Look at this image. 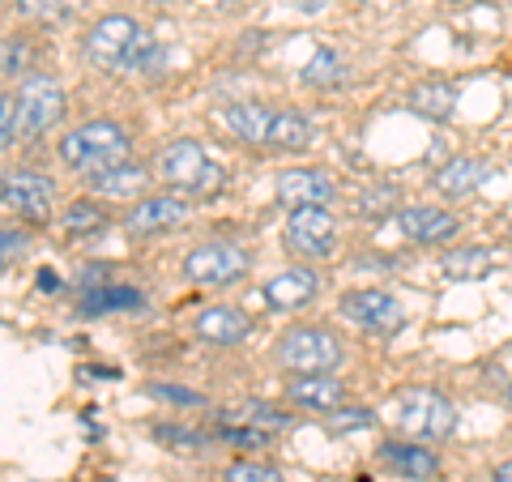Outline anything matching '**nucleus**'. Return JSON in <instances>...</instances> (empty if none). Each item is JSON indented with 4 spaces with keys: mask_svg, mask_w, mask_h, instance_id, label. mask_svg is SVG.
Listing matches in <instances>:
<instances>
[{
    "mask_svg": "<svg viewBox=\"0 0 512 482\" xmlns=\"http://www.w3.org/2000/svg\"><path fill=\"white\" fill-rule=\"evenodd\" d=\"M26 64V47L18 39H5V77H13Z\"/></svg>",
    "mask_w": 512,
    "mask_h": 482,
    "instance_id": "34",
    "label": "nucleus"
},
{
    "mask_svg": "<svg viewBox=\"0 0 512 482\" xmlns=\"http://www.w3.org/2000/svg\"><path fill=\"white\" fill-rule=\"evenodd\" d=\"M39 286H43V291H60V278L52 269H39Z\"/></svg>",
    "mask_w": 512,
    "mask_h": 482,
    "instance_id": "35",
    "label": "nucleus"
},
{
    "mask_svg": "<svg viewBox=\"0 0 512 482\" xmlns=\"http://www.w3.org/2000/svg\"><path fill=\"white\" fill-rule=\"evenodd\" d=\"M146 308V295L137 291V286H94V291L82 295V312L86 316H103V312H141Z\"/></svg>",
    "mask_w": 512,
    "mask_h": 482,
    "instance_id": "21",
    "label": "nucleus"
},
{
    "mask_svg": "<svg viewBox=\"0 0 512 482\" xmlns=\"http://www.w3.org/2000/svg\"><path fill=\"white\" fill-rule=\"evenodd\" d=\"M60 158L73 171H82L94 180V175L128 163V133L111 120H90V124L73 128V133L60 141Z\"/></svg>",
    "mask_w": 512,
    "mask_h": 482,
    "instance_id": "3",
    "label": "nucleus"
},
{
    "mask_svg": "<svg viewBox=\"0 0 512 482\" xmlns=\"http://www.w3.org/2000/svg\"><path fill=\"white\" fill-rule=\"evenodd\" d=\"M410 111L414 116H423V120H453V111H457V86L453 82H423V86H414L410 90Z\"/></svg>",
    "mask_w": 512,
    "mask_h": 482,
    "instance_id": "20",
    "label": "nucleus"
},
{
    "mask_svg": "<svg viewBox=\"0 0 512 482\" xmlns=\"http://www.w3.org/2000/svg\"><path fill=\"white\" fill-rule=\"evenodd\" d=\"M154 5H167V0H154Z\"/></svg>",
    "mask_w": 512,
    "mask_h": 482,
    "instance_id": "38",
    "label": "nucleus"
},
{
    "mask_svg": "<svg viewBox=\"0 0 512 482\" xmlns=\"http://www.w3.org/2000/svg\"><path fill=\"white\" fill-rule=\"evenodd\" d=\"M338 197V184L316 167H295L278 175V201L286 210H303V205H329Z\"/></svg>",
    "mask_w": 512,
    "mask_h": 482,
    "instance_id": "13",
    "label": "nucleus"
},
{
    "mask_svg": "<svg viewBox=\"0 0 512 482\" xmlns=\"http://www.w3.org/2000/svg\"><path fill=\"white\" fill-rule=\"evenodd\" d=\"M325 427L333 431V436H346V431H367V427H376V410H367V406L325 410Z\"/></svg>",
    "mask_w": 512,
    "mask_h": 482,
    "instance_id": "26",
    "label": "nucleus"
},
{
    "mask_svg": "<svg viewBox=\"0 0 512 482\" xmlns=\"http://www.w3.org/2000/svg\"><path fill=\"white\" fill-rule=\"evenodd\" d=\"M338 308L346 320H355L359 329H372V333H397L406 325V308L402 299L389 295V291H376V286H363V291H346L338 299Z\"/></svg>",
    "mask_w": 512,
    "mask_h": 482,
    "instance_id": "9",
    "label": "nucleus"
},
{
    "mask_svg": "<svg viewBox=\"0 0 512 482\" xmlns=\"http://www.w3.org/2000/svg\"><path fill=\"white\" fill-rule=\"evenodd\" d=\"M495 265V252L491 248H453V252H444V273L453 282H478V278H487Z\"/></svg>",
    "mask_w": 512,
    "mask_h": 482,
    "instance_id": "22",
    "label": "nucleus"
},
{
    "mask_svg": "<svg viewBox=\"0 0 512 482\" xmlns=\"http://www.w3.org/2000/svg\"><path fill=\"white\" fill-rule=\"evenodd\" d=\"M397 227H402L410 244H444V239H453L461 231V222L448 210H436V205H406L397 214Z\"/></svg>",
    "mask_w": 512,
    "mask_h": 482,
    "instance_id": "14",
    "label": "nucleus"
},
{
    "mask_svg": "<svg viewBox=\"0 0 512 482\" xmlns=\"http://www.w3.org/2000/svg\"><path fill=\"white\" fill-rule=\"evenodd\" d=\"M248 269H252L248 248L227 244V239H218V244H201V248H192L184 256V278L197 282V286H231V282L244 278Z\"/></svg>",
    "mask_w": 512,
    "mask_h": 482,
    "instance_id": "6",
    "label": "nucleus"
},
{
    "mask_svg": "<svg viewBox=\"0 0 512 482\" xmlns=\"http://www.w3.org/2000/svg\"><path fill=\"white\" fill-rule=\"evenodd\" d=\"M508 406H512V384H508Z\"/></svg>",
    "mask_w": 512,
    "mask_h": 482,
    "instance_id": "37",
    "label": "nucleus"
},
{
    "mask_svg": "<svg viewBox=\"0 0 512 482\" xmlns=\"http://www.w3.org/2000/svg\"><path fill=\"white\" fill-rule=\"evenodd\" d=\"M52 197H56V184L47 180L39 171H5V184H0V201H5V210L22 214L30 222H43L52 214Z\"/></svg>",
    "mask_w": 512,
    "mask_h": 482,
    "instance_id": "11",
    "label": "nucleus"
},
{
    "mask_svg": "<svg viewBox=\"0 0 512 482\" xmlns=\"http://www.w3.org/2000/svg\"><path fill=\"white\" fill-rule=\"evenodd\" d=\"M491 175V163L487 158H453V163H444L436 175H431V184L444 197H470L474 188H483Z\"/></svg>",
    "mask_w": 512,
    "mask_h": 482,
    "instance_id": "17",
    "label": "nucleus"
},
{
    "mask_svg": "<svg viewBox=\"0 0 512 482\" xmlns=\"http://www.w3.org/2000/svg\"><path fill=\"white\" fill-rule=\"evenodd\" d=\"M0 248H5V269H9L13 261H22V256H26V248H30V235L9 227L5 235H0Z\"/></svg>",
    "mask_w": 512,
    "mask_h": 482,
    "instance_id": "32",
    "label": "nucleus"
},
{
    "mask_svg": "<svg viewBox=\"0 0 512 482\" xmlns=\"http://www.w3.org/2000/svg\"><path fill=\"white\" fill-rule=\"evenodd\" d=\"M393 205H397V188H393V184H380V188H372V192H363L355 210H359L363 218H380V214H389Z\"/></svg>",
    "mask_w": 512,
    "mask_h": 482,
    "instance_id": "30",
    "label": "nucleus"
},
{
    "mask_svg": "<svg viewBox=\"0 0 512 482\" xmlns=\"http://www.w3.org/2000/svg\"><path fill=\"white\" fill-rule=\"evenodd\" d=\"M141 43H146V30H141L133 18H124V13H111V18L90 26V35H86V60L94 64V69H103V73L137 69Z\"/></svg>",
    "mask_w": 512,
    "mask_h": 482,
    "instance_id": "4",
    "label": "nucleus"
},
{
    "mask_svg": "<svg viewBox=\"0 0 512 482\" xmlns=\"http://www.w3.org/2000/svg\"><path fill=\"white\" fill-rule=\"evenodd\" d=\"M154 397H163V401H180V406H201V393H192V389H167V384H154L150 389Z\"/></svg>",
    "mask_w": 512,
    "mask_h": 482,
    "instance_id": "33",
    "label": "nucleus"
},
{
    "mask_svg": "<svg viewBox=\"0 0 512 482\" xmlns=\"http://www.w3.org/2000/svg\"><path fill=\"white\" fill-rule=\"evenodd\" d=\"M188 218H192L188 201H180V197H146V201H137L133 210H128L124 227H128V235H163V231L184 227Z\"/></svg>",
    "mask_w": 512,
    "mask_h": 482,
    "instance_id": "12",
    "label": "nucleus"
},
{
    "mask_svg": "<svg viewBox=\"0 0 512 482\" xmlns=\"http://www.w3.org/2000/svg\"><path fill=\"white\" fill-rule=\"evenodd\" d=\"M13 141H22V128H18V94H5L0 99V146H13Z\"/></svg>",
    "mask_w": 512,
    "mask_h": 482,
    "instance_id": "31",
    "label": "nucleus"
},
{
    "mask_svg": "<svg viewBox=\"0 0 512 482\" xmlns=\"http://www.w3.org/2000/svg\"><path fill=\"white\" fill-rule=\"evenodd\" d=\"M380 461L393 465V474L397 478H410V482H431V478L440 474L436 453L423 448V444H384L380 448Z\"/></svg>",
    "mask_w": 512,
    "mask_h": 482,
    "instance_id": "18",
    "label": "nucleus"
},
{
    "mask_svg": "<svg viewBox=\"0 0 512 482\" xmlns=\"http://www.w3.org/2000/svg\"><path fill=\"white\" fill-rule=\"evenodd\" d=\"M227 128L239 141L252 146H274V150H303L312 146V124L299 111H282V107H265V103H235L227 107Z\"/></svg>",
    "mask_w": 512,
    "mask_h": 482,
    "instance_id": "2",
    "label": "nucleus"
},
{
    "mask_svg": "<svg viewBox=\"0 0 512 482\" xmlns=\"http://www.w3.org/2000/svg\"><path fill=\"white\" fill-rule=\"evenodd\" d=\"M64 116V90L52 82V77H26L18 90V128L22 141L39 137L47 128H56Z\"/></svg>",
    "mask_w": 512,
    "mask_h": 482,
    "instance_id": "10",
    "label": "nucleus"
},
{
    "mask_svg": "<svg viewBox=\"0 0 512 482\" xmlns=\"http://www.w3.org/2000/svg\"><path fill=\"white\" fill-rule=\"evenodd\" d=\"M90 184H94V192H103V197H137V192L150 184V171L137 163H120L103 175H94Z\"/></svg>",
    "mask_w": 512,
    "mask_h": 482,
    "instance_id": "23",
    "label": "nucleus"
},
{
    "mask_svg": "<svg viewBox=\"0 0 512 482\" xmlns=\"http://www.w3.org/2000/svg\"><path fill=\"white\" fill-rule=\"evenodd\" d=\"M252 333V316L231 308V303H214L197 316V337L210 346H239Z\"/></svg>",
    "mask_w": 512,
    "mask_h": 482,
    "instance_id": "15",
    "label": "nucleus"
},
{
    "mask_svg": "<svg viewBox=\"0 0 512 482\" xmlns=\"http://www.w3.org/2000/svg\"><path fill=\"white\" fill-rule=\"evenodd\" d=\"M64 231L69 235H99V231H107V214L90 201H73L69 214H64Z\"/></svg>",
    "mask_w": 512,
    "mask_h": 482,
    "instance_id": "25",
    "label": "nucleus"
},
{
    "mask_svg": "<svg viewBox=\"0 0 512 482\" xmlns=\"http://www.w3.org/2000/svg\"><path fill=\"white\" fill-rule=\"evenodd\" d=\"M286 393H291V401H295V406H303V410H338L342 397H346V389L329 372H320V376H295Z\"/></svg>",
    "mask_w": 512,
    "mask_h": 482,
    "instance_id": "19",
    "label": "nucleus"
},
{
    "mask_svg": "<svg viewBox=\"0 0 512 482\" xmlns=\"http://www.w3.org/2000/svg\"><path fill=\"white\" fill-rule=\"evenodd\" d=\"M222 482H282V474L261 461H231L227 470H222Z\"/></svg>",
    "mask_w": 512,
    "mask_h": 482,
    "instance_id": "29",
    "label": "nucleus"
},
{
    "mask_svg": "<svg viewBox=\"0 0 512 482\" xmlns=\"http://www.w3.org/2000/svg\"><path fill=\"white\" fill-rule=\"evenodd\" d=\"M278 363L291 367L299 376H320V372H333V367L342 363V346L329 329L295 325L278 337Z\"/></svg>",
    "mask_w": 512,
    "mask_h": 482,
    "instance_id": "5",
    "label": "nucleus"
},
{
    "mask_svg": "<svg viewBox=\"0 0 512 482\" xmlns=\"http://www.w3.org/2000/svg\"><path fill=\"white\" fill-rule=\"evenodd\" d=\"M286 248L308 256V261H325L338 252V222L325 205H303L286 218Z\"/></svg>",
    "mask_w": 512,
    "mask_h": 482,
    "instance_id": "8",
    "label": "nucleus"
},
{
    "mask_svg": "<svg viewBox=\"0 0 512 482\" xmlns=\"http://www.w3.org/2000/svg\"><path fill=\"white\" fill-rule=\"evenodd\" d=\"M389 427L406 440H419V444H440L457 431V410L440 389H397L389 397Z\"/></svg>",
    "mask_w": 512,
    "mask_h": 482,
    "instance_id": "1",
    "label": "nucleus"
},
{
    "mask_svg": "<svg viewBox=\"0 0 512 482\" xmlns=\"http://www.w3.org/2000/svg\"><path fill=\"white\" fill-rule=\"evenodd\" d=\"M235 419H239V423H248V427H261V431H286V427L295 423L291 414H278L274 406H261V401H252V406H244V410L235 414Z\"/></svg>",
    "mask_w": 512,
    "mask_h": 482,
    "instance_id": "28",
    "label": "nucleus"
},
{
    "mask_svg": "<svg viewBox=\"0 0 512 482\" xmlns=\"http://www.w3.org/2000/svg\"><path fill=\"white\" fill-rule=\"evenodd\" d=\"M316 295V273L303 269V265H291L274 273V278L265 282V303L274 312H291V308H303V303H312Z\"/></svg>",
    "mask_w": 512,
    "mask_h": 482,
    "instance_id": "16",
    "label": "nucleus"
},
{
    "mask_svg": "<svg viewBox=\"0 0 512 482\" xmlns=\"http://www.w3.org/2000/svg\"><path fill=\"white\" fill-rule=\"evenodd\" d=\"M158 180L180 188V192H205L218 184V167L205 158V150L197 146V141H175V146H167L163 154H158Z\"/></svg>",
    "mask_w": 512,
    "mask_h": 482,
    "instance_id": "7",
    "label": "nucleus"
},
{
    "mask_svg": "<svg viewBox=\"0 0 512 482\" xmlns=\"http://www.w3.org/2000/svg\"><path fill=\"white\" fill-rule=\"evenodd\" d=\"M491 482H512V461H504V465H495V474H491Z\"/></svg>",
    "mask_w": 512,
    "mask_h": 482,
    "instance_id": "36",
    "label": "nucleus"
},
{
    "mask_svg": "<svg viewBox=\"0 0 512 482\" xmlns=\"http://www.w3.org/2000/svg\"><path fill=\"white\" fill-rule=\"evenodd\" d=\"M346 77H350V69L333 47H320V52L308 60V69H303V82L316 86V90H333V86H342Z\"/></svg>",
    "mask_w": 512,
    "mask_h": 482,
    "instance_id": "24",
    "label": "nucleus"
},
{
    "mask_svg": "<svg viewBox=\"0 0 512 482\" xmlns=\"http://www.w3.org/2000/svg\"><path fill=\"white\" fill-rule=\"evenodd\" d=\"M82 0H18V13L22 18H35V22H64L73 18Z\"/></svg>",
    "mask_w": 512,
    "mask_h": 482,
    "instance_id": "27",
    "label": "nucleus"
}]
</instances>
